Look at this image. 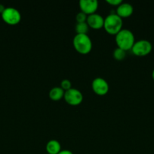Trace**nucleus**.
I'll use <instances>...</instances> for the list:
<instances>
[{
  "label": "nucleus",
  "instance_id": "nucleus-10",
  "mask_svg": "<svg viewBox=\"0 0 154 154\" xmlns=\"http://www.w3.org/2000/svg\"><path fill=\"white\" fill-rule=\"evenodd\" d=\"M134 11L133 6L130 3L122 2L116 8V14L121 18H126L131 16Z\"/></svg>",
  "mask_w": 154,
  "mask_h": 154
},
{
  "label": "nucleus",
  "instance_id": "nucleus-12",
  "mask_svg": "<svg viewBox=\"0 0 154 154\" xmlns=\"http://www.w3.org/2000/svg\"><path fill=\"white\" fill-rule=\"evenodd\" d=\"M65 91L60 87H54L49 91V97L53 101L60 100L63 98Z\"/></svg>",
  "mask_w": 154,
  "mask_h": 154
},
{
  "label": "nucleus",
  "instance_id": "nucleus-2",
  "mask_svg": "<svg viewBox=\"0 0 154 154\" xmlns=\"http://www.w3.org/2000/svg\"><path fill=\"white\" fill-rule=\"evenodd\" d=\"M122 18L118 16L116 13H110L104 18V28L107 33L116 35L122 29Z\"/></svg>",
  "mask_w": 154,
  "mask_h": 154
},
{
  "label": "nucleus",
  "instance_id": "nucleus-1",
  "mask_svg": "<svg viewBox=\"0 0 154 154\" xmlns=\"http://www.w3.org/2000/svg\"><path fill=\"white\" fill-rule=\"evenodd\" d=\"M115 41L117 45V48L127 51L131 50L135 42V38L131 30L128 29H122L116 35Z\"/></svg>",
  "mask_w": 154,
  "mask_h": 154
},
{
  "label": "nucleus",
  "instance_id": "nucleus-17",
  "mask_svg": "<svg viewBox=\"0 0 154 154\" xmlns=\"http://www.w3.org/2000/svg\"><path fill=\"white\" fill-rule=\"evenodd\" d=\"M107 2L108 4L111 5L113 6H119L121 3H122V0H107Z\"/></svg>",
  "mask_w": 154,
  "mask_h": 154
},
{
  "label": "nucleus",
  "instance_id": "nucleus-14",
  "mask_svg": "<svg viewBox=\"0 0 154 154\" xmlns=\"http://www.w3.org/2000/svg\"><path fill=\"white\" fill-rule=\"evenodd\" d=\"M113 56L115 60H118V61H122V60L125 59V56H126V51H125L122 49H120L119 48H116L113 51Z\"/></svg>",
  "mask_w": 154,
  "mask_h": 154
},
{
  "label": "nucleus",
  "instance_id": "nucleus-9",
  "mask_svg": "<svg viewBox=\"0 0 154 154\" xmlns=\"http://www.w3.org/2000/svg\"><path fill=\"white\" fill-rule=\"evenodd\" d=\"M86 23L90 28L94 29H100L104 28V18L99 14H92L88 15Z\"/></svg>",
  "mask_w": 154,
  "mask_h": 154
},
{
  "label": "nucleus",
  "instance_id": "nucleus-19",
  "mask_svg": "<svg viewBox=\"0 0 154 154\" xmlns=\"http://www.w3.org/2000/svg\"><path fill=\"white\" fill-rule=\"evenodd\" d=\"M5 9V6L3 5H0V14H2V12L4 11Z\"/></svg>",
  "mask_w": 154,
  "mask_h": 154
},
{
  "label": "nucleus",
  "instance_id": "nucleus-15",
  "mask_svg": "<svg viewBox=\"0 0 154 154\" xmlns=\"http://www.w3.org/2000/svg\"><path fill=\"white\" fill-rule=\"evenodd\" d=\"M60 87L63 89L64 91L69 90V89L72 88V83L68 79H63V81L60 83Z\"/></svg>",
  "mask_w": 154,
  "mask_h": 154
},
{
  "label": "nucleus",
  "instance_id": "nucleus-7",
  "mask_svg": "<svg viewBox=\"0 0 154 154\" xmlns=\"http://www.w3.org/2000/svg\"><path fill=\"white\" fill-rule=\"evenodd\" d=\"M92 90L98 96H104L109 91V84L105 79L102 78H96L91 83Z\"/></svg>",
  "mask_w": 154,
  "mask_h": 154
},
{
  "label": "nucleus",
  "instance_id": "nucleus-6",
  "mask_svg": "<svg viewBox=\"0 0 154 154\" xmlns=\"http://www.w3.org/2000/svg\"><path fill=\"white\" fill-rule=\"evenodd\" d=\"M63 99L68 105H72V106H76L82 102L83 95L82 92L78 89L71 88L65 91Z\"/></svg>",
  "mask_w": 154,
  "mask_h": 154
},
{
  "label": "nucleus",
  "instance_id": "nucleus-5",
  "mask_svg": "<svg viewBox=\"0 0 154 154\" xmlns=\"http://www.w3.org/2000/svg\"><path fill=\"white\" fill-rule=\"evenodd\" d=\"M2 20L9 25H17L21 22V14L18 9L12 7L5 8L2 14Z\"/></svg>",
  "mask_w": 154,
  "mask_h": 154
},
{
  "label": "nucleus",
  "instance_id": "nucleus-8",
  "mask_svg": "<svg viewBox=\"0 0 154 154\" xmlns=\"http://www.w3.org/2000/svg\"><path fill=\"white\" fill-rule=\"evenodd\" d=\"M79 8L81 11L87 15L96 13L98 8V2L97 0H80Z\"/></svg>",
  "mask_w": 154,
  "mask_h": 154
},
{
  "label": "nucleus",
  "instance_id": "nucleus-20",
  "mask_svg": "<svg viewBox=\"0 0 154 154\" xmlns=\"http://www.w3.org/2000/svg\"><path fill=\"white\" fill-rule=\"evenodd\" d=\"M152 79H153V81H154V69L152 70Z\"/></svg>",
  "mask_w": 154,
  "mask_h": 154
},
{
  "label": "nucleus",
  "instance_id": "nucleus-11",
  "mask_svg": "<svg viewBox=\"0 0 154 154\" xmlns=\"http://www.w3.org/2000/svg\"><path fill=\"white\" fill-rule=\"evenodd\" d=\"M47 154H58L61 150V145L57 140L51 139L48 141L45 146Z\"/></svg>",
  "mask_w": 154,
  "mask_h": 154
},
{
  "label": "nucleus",
  "instance_id": "nucleus-13",
  "mask_svg": "<svg viewBox=\"0 0 154 154\" xmlns=\"http://www.w3.org/2000/svg\"><path fill=\"white\" fill-rule=\"evenodd\" d=\"M89 26L87 23H77L75 25V32L76 34H87L88 32Z\"/></svg>",
  "mask_w": 154,
  "mask_h": 154
},
{
  "label": "nucleus",
  "instance_id": "nucleus-16",
  "mask_svg": "<svg viewBox=\"0 0 154 154\" xmlns=\"http://www.w3.org/2000/svg\"><path fill=\"white\" fill-rule=\"evenodd\" d=\"M87 14H85L83 13V12L80 11L79 12L76 14V16H75V20H76L77 23H84L86 22V20H87Z\"/></svg>",
  "mask_w": 154,
  "mask_h": 154
},
{
  "label": "nucleus",
  "instance_id": "nucleus-3",
  "mask_svg": "<svg viewBox=\"0 0 154 154\" xmlns=\"http://www.w3.org/2000/svg\"><path fill=\"white\" fill-rule=\"evenodd\" d=\"M74 48L81 54H87L92 49V42L88 34H76L72 40Z\"/></svg>",
  "mask_w": 154,
  "mask_h": 154
},
{
  "label": "nucleus",
  "instance_id": "nucleus-4",
  "mask_svg": "<svg viewBox=\"0 0 154 154\" xmlns=\"http://www.w3.org/2000/svg\"><path fill=\"white\" fill-rule=\"evenodd\" d=\"M152 45L150 42L146 39H141L134 42L131 51L137 57H145L152 51Z\"/></svg>",
  "mask_w": 154,
  "mask_h": 154
},
{
  "label": "nucleus",
  "instance_id": "nucleus-18",
  "mask_svg": "<svg viewBox=\"0 0 154 154\" xmlns=\"http://www.w3.org/2000/svg\"><path fill=\"white\" fill-rule=\"evenodd\" d=\"M58 154H73L69 150H61Z\"/></svg>",
  "mask_w": 154,
  "mask_h": 154
}]
</instances>
